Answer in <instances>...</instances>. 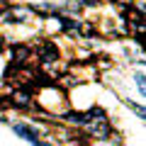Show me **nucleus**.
Returning <instances> with one entry per match:
<instances>
[{"instance_id":"nucleus-5","label":"nucleus","mask_w":146,"mask_h":146,"mask_svg":"<svg viewBox=\"0 0 146 146\" xmlns=\"http://www.w3.org/2000/svg\"><path fill=\"white\" fill-rule=\"evenodd\" d=\"M0 51H3V39H0Z\"/></svg>"},{"instance_id":"nucleus-2","label":"nucleus","mask_w":146,"mask_h":146,"mask_svg":"<svg viewBox=\"0 0 146 146\" xmlns=\"http://www.w3.org/2000/svg\"><path fill=\"white\" fill-rule=\"evenodd\" d=\"M15 134H20V136H25V139H29V144H34V141H36V131L29 129V127H25V124H15Z\"/></svg>"},{"instance_id":"nucleus-4","label":"nucleus","mask_w":146,"mask_h":146,"mask_svg":"<svg viewBox=\"0 0 146 146\" xmlns=\"http://www.w3.org/2000/svg\"><path fill=\"white\" fill-rule=\"evenodd\" d=\"M136 88L144 93V76H141V73H136Z\"/></svg>"},{"instance_id":"nucleus-1","label":"nucleus","mask_w":146,"mask_h":146,"mask_svg":"<svg viewBox=\"0 0 146 146\" xmlns=\"http://www.w3.org/2000/svg\"><path fill=\"white\" fill-rule=\"evenodd\" d=\"M56 56H58V51H56L54 44H44V46L39 49V58H42L44 63H54V61H56Z\"/></svg>"},{"instance_id":"nucleus-3","label":"nucleus","mask_w":146,"mask_h":146,"mask_svg":"<svg viewBox=\"0 0 146 146\" xmlns=\"http://www.w3.org/2000/svg\"><path fill=\"white\" fill-rule=\"evenodd\" d=\"M12 56H15L17 61H25V58L29 56V49L27 46H17V49H12Z\"/></svg>"}]
</instances>
